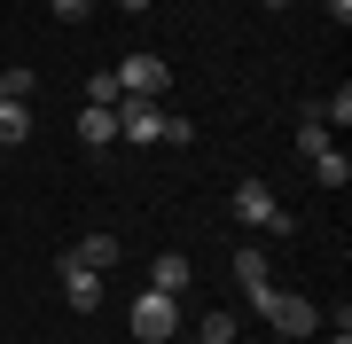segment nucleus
<instances>
[{"label":"nucleus","mask_w":352,"mask_h":344,"mask_svg":"<svg viewBox=\"0 0 352 344\" xmlns=\"http://www.w3.org/2000/svg\"><path fill=\"white\" fill-rule=\"evenodd\" d=\"M251 313H258L274 336H321V306H314V297H289V290H274V282H266V290L251 297Z\"/></svg>","instance_id":"f257e3e1"},{"label":"nucleus","mask_w":352,"mask_h":344,"mask_svg":"<svg viewBox=\"0 0 352 344\" xmlns=\"http://www.w3.org/2000/svg\"><path fill=\"white\" fill-rule=\"evenodd\" d=\"M227 211L243 219V227H266V235H289V204L266 180H235V196H227Z\"/></svg>","instance_id":"f03ea898"},{"label":"nucleus","mask_w":352,"mask_h":344,"mask_svg":"<svg viewBox=\"0 0 352 344\" xmlns=\"http://www.w3.org/2000/svg\"><path fill=\"white\" fill-rule=\"evenodd\" d=\"M126 329H133L141 344H173V336H180V297L141 290V297H133V313H126Z\"/></svg>","instance_id":"7ed1b4c3"},{"label":"nucleus","mask_w":352,"mask_h":344,"mask_svg":"<svg viewBox=\"0 0 352 344\" xmlns=\"http://www.w3.org/2000/svg\"><path fill=\"white\" fill-rule=\"evenodd\" d=\"M164 87H173L164 55H126V63H118V94H141V102H164Z\"/></svg>","instance_id":"20e7f679"},{"label":"nucleus","mask_w":352,"mask_h":344,"mask_svg":"<svg viewBox=\"0 0 352 344\" xmlns=\"http://www.w3.org/2000/svg\"><path fill=\"white\" fill-rule=\"evenodd\" d=\"M55 282H63V306H78V313H94V306H102V274H94V266H78L71 251L55 258Z\"/></svg>","instance_id":"39448f33"},{"label":"nucleus","mask_w":352,"mask_h":344,"mask_svg":"<svg viewBox=\"0 0 352 344\" xmlns=\"http://www.w3.org/2000/svg\"><path fill=\"white\" fill-rule=\"evenodd\" d=\"M188 282H196L188 251H157V258H149V290H164V297H188Z\"/></svg>","instance_id":"423d86ee"},{"label":"nucleus","mask_w":352,"mask_h":344,"mask_svg":"<svg viewBox=\"0 0 352 344\" xmlns=\"http://www.w3.org/2000/svg\"><path fill=\"white\" fill-rule=\"evenodd\" d=\"M118 251H126L118 235H78V242H71V258H78V266H94V274H110V266H118Z\"/></svg>","instance_id":"0eeeda50"},{"label":"nucleus","mask_w":352,"mask_h":344,"mask_svg":"<svg viewBox=\"0 0 352 344\" xmlns=\"http://www.w3.org/2000/svg\"><path fill=\"white\" fill-rule=\"evenodd\" d=\"M235 282H243V297H258L266 282H274V274H266V251H258V242H243V251H235Z\"/></svg>","instance_id":"6e6552de"},{"label":"nucleus","mask_w":352,"mask_h":344,"mask_svg":"<svg viewBox=\"0 0 352 344\" xmlns=\"http://www.w3.org/2000/svg\"><path fill=\"white\" fill-rule=\"evenodd\" d=\"M305 165H314V180H321V188H344V180H352V157L337 149V141H329L321 157H305Z\"/></svg>","instance_id":"1a4fd4ad"},{"label":"nucleus","mask_w":352,"mask_h":344,"mask_svg":"<svg viewBox=\"0 0 352 344\" xmlns=\"http://www.w3.org/2000/svg\"><path fill=\"white\" fill-rule=\"evenodd\" d=\"M78 141L87 149H110L118 141V110H78Z\"/></svg>","instance_id":"9d476101"},{"label":"nucleus","mask_w":352,"mask_h":344,"mask_svg":"<svg viewBox=\"0 0 352 344\" xmlns=\"http://www.w3.org/2000/svg\"><path fill=\"white\" fill-rule=\"evenodd\" d=\"M32 141V110L24 102H0V149H24Z\"/></svg>","instance_id":"9b49d317"},{"label":"nucleus","mask_w":352,"mask_h":344,"mask_svg":"<svg viewBox=\"0 0 352 344\" xmlns=\"http://www.w3.org/2000/svg\"><path fill=\"white\" fill-rule=\"evenodd\" d=\"M126 94H118V71H94L87 78V110H118Z\"/></svg>","instance_id":"f8f14e48"},{"label":"nucleus","mask_w":352,"mask_h":344,"mask_svg":"<svg viewBox=\"0 0 352 344\" xmlns=\"http://www.w3.org/2000/svg\"><path fill=\"white\" fill-rule=\"evenodd\" d=\"M321 149H329V126L305 110V117H298V157H321Z\"/></svg>","instance_id":"ddd939ff"},{"label":"nucleus","mask_w":352,"mask_h":344,"mask_svg":"<svg viewBox=\"0 0 352 344\" xmlns=\"http://www.w3.org/2000/svg\"><path fill=\"white\" fill-rule=\"evenodd\" d=\"M196 336H204V344H235V313H204Z\"/></svg>","instance_id":"4468645a"},{"label":"nucleus","mask_w":352,"mask_h":344,"mask_svg":"<svg viewBox=\"0 0 352 344\" xmlns=\"http://www.w3.org/2000/svg\"><path fill=\"white\" fill-rule=\"evenodd\" d=\"M0 102H32V71H0Z\"/></svg>","instance_id":"2eb2a0df"},{"label":"nucleus","mask_w":352,"mask_h":344,"mask_svg":"<svg viewBox=\"0 0 352 344\" xmlns=\"http://www.w3.org/2000/svg\"><path fill=\"white\" fill-rule=\"evenodd\" d=\"M188 141H196V126H188L180 110H164V149H188Z\"/></svg>","instance_id":"dca6fc26"},{"label":"nucleus","mask_w":352,"mask_h":344,"mask_svg":"<svg viewBox=\"0 0 352 344\" xmlns=\"http://www.w3.org/2000/svg\"><path fill=\"white\" fill-rule=\"evenodd\" d=\"M47 8H55V24H87V8H94V0H47Z\"/></svg>","instance_id":"f3484780"},{"label":"nucleus","mask_w":352,"mask_h":344,"mask_svg":"<svg viewBox=\"0 0 352 344\" xmlns=\"http://www.w3.org/2000/svg\"><path fill=\"white\" fill-rule=\"evenodd\" d=\"M329 24H352V0H329Z\"/></svg>","instance_id":"a211bd4d"},{"label":"nucleus","mask_w":352,"mask_h":344,"mask_svg":"<svg viewBox=\"0 0 352 344\" xmlns=\"http://www.w3.org/2000/svg\"><path fill=\"white\" fill-rule=\"evenodd\" d=\"M118 8H133V16H141V8H149V0H118Z\"/></svg>","instance_id":"6ab92c4d"},{"label":"nucleus","mask_w":352,"mask_h":344,"mask_svg":"<svg viewBox=\"0 0 352 344\" xmlns=\"http://www.w3.org/2000/svg\"><path fill=\"white\" fill-rule=\"evenodd\" d=\"M329 344H352V329H337V336H329Z\"/></svg>","instance_id":"aec40b11"},{"label":"nucleus","mask_w":352,"mask_h":344,"mask_svg":"<svg viewBox=\"0 0 352 344\" xmlns=\"http://www.w3.org/2000/svg\"><path fill=\"white\" fill-rule=\"evenodd\" d=\"M258 8H289V0H258Z\"/></svg>","instance_id":"412c9836"},{"label":"nucleus","mask_w":352,"mask_h":344,"mask_svg":"<svg viewBox=\"0 0 352 344\" xmlns=\"http://www.w3.org/2000/svg\"><path fill=\"white\" fill-rule=\"evenodd\" d=\"M188 344H204V336H188Z\"/></svg>","instance_id":"4be33fe9"}]
</instances>
